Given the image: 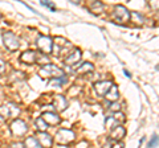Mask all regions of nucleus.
I'll use <instances>...</instances> for the list:
<instances>
[{
  "instance_id": "obj_15",
  "label": "nucleus",
  "mask_w": 159,
  "mask_h": 148,
  "mask_svg": "<svg viewBox=\"0 0 159 148\" xmlns=\"http://www.w3.org/2000/svg\"><path fill=\"white\" fill-rule=\"evenodd\" d=\"M125 135H126V128L123 126H117L116 128H113L111 134H110L111 139L116 141H121L123 137H125Z\"/></svg>"
},
{
  "instance_id": "obj_8",
  "label": "nucleus",
  "mask_w": 159,
  "mask_h": 148,
  "mask_svg": "<svg viewBox=\"0 0 159 148\" xmlns=\"http://www.w3.org/2000/svg\"><path fill=\"white\" fill-rule=\"evenodd\" d=\"M125 122V115L122 114L121 111L119 112H116L113 116H109L106 118L105 120V127L107 128V130H113V128H116L117 126H122V123Z\"/></svg>"
},
{
  "instance_id": "obj_5",
  "label": "nucleus",
  "mask_w": 159,
  "mask_h": 148,
  "mask_svg": "<svg viewBox=\"0 0 159 148\" xmlns=\"http://www.w3.org/2000/svg\"><path fill=\"white\" fill-rule=\"evenodd\" d=\"M113 19L116 20L117 23H122V24H126L130 21V12L129 9L123 6H116L113 9Z\"/></svg>"
},
{
  "instance_id": "obj_19",
  "label": "nucleus",
  "mask_w": 159,
  "mask_h": 148,
  "mask_svg": "<svg viewBox=\"0 0 159 148\" xmlns=\"http://www.w3.org/2000/svg\"><path fill=\"white\" fill-rule=\"evenodd\" d=\"M56 40V46H57V53H60V50L61 49H68L69 46H70V42H69L68 40H65V38H62V37H56L54 38Z\"/></svg>"
},
{
  "instance_id": "obj_26",
  "label": "nucleus",
  "mask_w": 159,
  "mask_h": 148,
  "mask_svg": "<svg viewBox=\"0 0 159 148\" xmlns=\"http://www.w3.org/2000/svg\"><path fill=\"white\" fill-rule=\"evenodd\" d=\"M6 69H7V63L3 60H0V76H3L4 72H6Z\"/></svg>"
},
{
  "instance_id": "obj_24",
  "label": "nucleus",
  "mask_w": 159,
  "mask_h": 148,
  "mask_svg": "<svg viewBox=\"0 0 159 148\" xmlns=\"http://www.w3.org/2000/svg\"><path fill=\"white\" fill-rule=\"evenodd\" d=\"M157 146H158V135L155 134V135H154V136H152V139H151V141H150V143H148V148H152V147H154V148H155Z\"/></svg>"
},
{
  "instance_id": "obj_4",
  "label": "nucleus",
  "mask_w": 159,
  "mask_h": 148,
  "mask_svg": "<svg viewBox=\"0 0 159 148\" xmlns=\"http://www.w3.org/2000/svg\"><path fill=\"white\" fill-rule=\"evenodd\" d=\"M3 42H4V46L11 52H16L20 48L19 37L12 32H4L3 33Z\"/></svg>"
},
{
  "instance_id": "obj_11",
  "label": "nucleus",
  "mask_w": 159,
  "mask_h": 148,
  "mask_svg": "<svg viewBox=\"0 0 159 148\" xmlns=\"http://www.w3.org/2000/svg\"><path fill=\"white\" fill-rule=\"evenodd\" d=\"M41 119L47 123V126H58L61 123V118L56 112H43Z\"/></svg>"
},
{
  "instance_id": "obj_1",
  "label": "nucleus",
  "mask_w": 159,
  "mask_h": 148,
  "mask_svg": "<svg viewBox=\"0 0 159 148\" xmlns=\"http://www.w3.org/2000/svg\"><path fill=\"white\" fill-rule=\"evenodd\" d=\"M39 76L40 78H43V80H53V78H61L65 76V73H64L62 69H60L58 66L53 65V63H47V65H44L41 69L39 70Z\"/></svg>"
},
{
  "instance_id": "obj_3",
  "label": "nucleus",
  "mask_w": 159,
  "mask_h": 148,
  "mask_svg": "<svg viewBox=\"0 0 159 148\" xmlns=\"http://www.w3.org/2000/svg\"><path fill=\"white\" fill-rule=\"evenodd\" d=\"M76 139V134L68 128H60L56 132V141L60 146H69Z\"/></svg>"
},
{
  "instance_id": "obj_31",
  "label": "nucleus",
  "mask_w": 159,
  "mask_h": 148,
  "mask_svg": "<svg viewBox=\"0 0 159 148\" xmlns=\"http://www.w3.org/2000/svg\"><path fill=\"white\" fill-rule=\"evenodd\" d=\"M9 148H19V144H12V146L9 147Z\"/></svg>"
},
{
  "instance_id": "obj_13",
  "label": "nucleus",
  "mask_w": 159,
  "mask_h": 148,
  "mask_svg": "<svg viewBox=\"0 0 159 148\" xmlns=\"http://www.w3.org/2000/svg\"><path fill=\"white\" fill-rule=\"evenodd\" d=\"M113 86V82L111 81H99V82H96L94 83V90L98 95L103 97L109 91V89Z\"/></svg>"
},
{
  "instance_id": "obj_7",
  "label": "nucleus",
  "mask_w": 159,
  "mask_h": 148,
  "mask_svg": "<svg viewBox=\"0 0 159 148\" xmlns=\"http://www.w3.org/2000/svg\"><path fill=\"white\" fill-rule=\"evenodd\" d=\"M11 132L13 136L16 137H20V136H24L28 132V124L24 120L21 119H15L12 123H11Z\"/></svg>"
},
{
  "instance_id": "obj_6",
  "label": "nucleus",
  "mask_w": 159,
  "mask_h": 148,
  "mask_svg": "<svg viewBox=\"0 0 159 148\" xmlns=\"http://www.w3.org/2000/svg\"><path fill=\"white\" fill-rule=\"evenodd\" d=\"M0 115L4 120H7L8 118H17L20 115V108L15 103H7L0 107Z\"/></svg>"
},
{
  "instance_id": "obj_22",
  "label": "nucleus",
  "mask_w": 159,
  "mask_h": 148,
  "mask_svg": "<svg viewBox=\"0 0 159 148\" xmlns=\"http://www.w3.org/2000/svg\"><path fill=\"white\" fill-rule=\"evenodd\" d=\"M34 126H36L37 132H47L48 127H49V126H47V123L44 122L41 118H37V119L34 120Z\"/></svg>"
},
{
  "instance_id": "obj_30",
  "label": "nucleus",
  "mask_w": 159,
  "mask_h": 148,
  "mask_svg": "<svg viewBox=\"0 0 159 148\" xmlns=\"http://www.w3.org/2000/svg\"><path fill=\"white\" fill-rule=\"evenodd\" d=\"M4 122H6V120H4V119H3V118H2V115H0V124H3V123H4Z\"/></svg>"
},
{
  "instance_id": "obj_9",
  "label": "nucleus",
  "mask_w": 159,
  "mask_h": 148,
  "mask_svg": "<svg viewBox=\"0 0 159 148\" xmlns=\"http://www.w3.org/2000/svg\"><path fill=\"white\" fill-rule=\"evenodd\" d=\"M81 57H82V52L78 48H73L72 50L68 53V56L65 57L64 62H65L66 66H74L81 61Z\"/></svg>"
},
{
  "instance_id": "obj_32",
  "label": "nucleus",
  "mask_w": 159,
  "mask_h": 148,
  "mask_svg": "<svg viewBox=\"0 0 159 148\" xmlns=\"http://www.w3.org/2000/svg\"><path fill=\"white\" fill-rule=\"evenodd\" d=\"M0 17H2V13H0Z\"/></svg>"
},
{
  "instance_id": "obj_20",
  "label": "nucleus",
  "mask_w": 159,
  "mask_h": 148,
  "mask_svg": "<svg viewBox=\"0 0 159 148\" xmlns=\"http://www.w3.org/2000/svg\"><path fill=\"white\" fill-rule=\"evenodd\" d=\"M66 76H64L61 78H53V80H49L48 81V85L49 86H53V87H60L62 86L64 83H66Z\"/></svg>"
},
{
  "instance_id": "obj_29",
  "label": "nucleus",
  "mask_w": 159,
  "mask_h": 148,
  "mask_svg": "<svg viewBox=\"0 0 159 148\" xmlns=\"http://www.w3.org/2000/svg\"><path fill=\"white\" fill-rule=\"evenodd\" d=\"M123 73L126 74V77H127V78H130V77H131V76H130V73H129V72L126 70V69H125V70H123Z\"/></svg>"
},
{
  "instance_id": "obj_16",
  "label": "nucleus",
  "mask_w": 159,
  "mask_h": 148,
  "mask_svg": "<svg viewBox=\"0 0 159 148\" xmlns=\"http://www.w3.org/2000/svg\"><path fill=\"white\" fill-rule=\"evenodd\" d=\"M106 98V99L109 101V102H111V103H114V102H117L118 101V98H119V91H118V87L114 85L113 83V86L109 89V91L106 93L105 95H103Z\"/></svg>"
},
{
  "instance_id": "obj_21",
  "label": "nucleus",
  "mask_w": 159,
  "mask_h": 148,
  "mask_svg": "<svg viewBox=\"0 0 159 148\" xmlns=\"http://www.w3.org/2000/svg\"><path fill=\"white\" fill-rule=\"evenodd\" d=\"M89 7H90V11L94 15H99V13H102V11H103V4L101 2H92Z\"/></svg>"
},
{
  "instance_id": "obj_17",
  "label": "nucleus",
  "mask_w": 159,
  "mask_h": 148,
  "mask_svg": "<svg viewBox=\"0 0 159 148\" xmlns=\"http://www.w3.org/2000/svg\"><path fill=\"white\" fill-rule=\"evenodd\" d=\"M94 70V65L90 62H84L82 65H80L76 69V74H86V73H92Z\"/></svg>"
},
{
  "instance_id": "obj_25",
  "label": "nucleus",
  "mask_w": 159,
  "mask_h": 148,
  "mask_svg": "<svg viewBox=\"0 0 159 148\" xmlns=\"http://www.w3.org/2000/svg\"><path fill=\"white\" fill-rule=\"evenodd\" d=\"M119 107H121V105H118L117 102H114L110 105V111L114 112V114H116V112H119Z\"/></svg>"
},
{
  "instance_id": "obj_2",
  "label": "nucleus",
  "mask_w": 159,
  "mask_h": 148,
  "mask_svg": "<svg viewBox=\"0 0 159 148\" xmlns=\"http://www.w3.org/2000/svg\"><path fill=\"white\" fill-rule=\"evenodd\" d=\"M36 46L44 56H45V54H52V52H53L52 37L45 36V34H39L37 38H36Z\"/></svg>"
},
{
  "instance_id": "obj_23",
  "label": "nucleus",
  "mask_w": 159,
  "mask_h": 148,
  "mask_svg": "<svg viewBox=\"0 0 159 148\" xmlns=\"http://www.w3.org/2000/svg\"><path fill=\"white\" fill-rule=\"evenodd\" d=\"M40 4H41V6H44V7H47V8H49L52 12L56 11V7H54V4H53L52 2H45V0H41V2H40Z\"/></svg>"
},
{
  "instance_id": "obj_27",
  "label": "nucleus",
  "mask_w": 159,
  "mask_h": 148,
  "mask_svg": "<svg viewBox=\"0 0 159 148\" xmlns=\"http://www.w3.org/2000/svg\"><path fill=\"white\" fill-rule=\"evenodd\" d=\"M88 147H89V143L86 140H82L81 143H78L76 146V148H88Z\"/></svg>"
},
{
  "instance_id": "obj_12",
  "label": "nucleus",
  "mask_w": 159,
  "mask_h": 148,
  "mask_svg": "<svg viewBox=\"0 0 159 148\" xmlns=\"http://www.w3.org/2000/svg\"><path fill=\"white\" fill-rule=\"evenodd\" d=\"M52 103H53V107L56 108L58 112L65 111V110H66V107H68V101H66V98L64 97V95H61V94L54 95Z\"/></svg>"
},
{
  "instance_id": "obj_14",
  "label": "nucleus",
  "mask_w": 159,
  "mask_h": 148,
  "mask_svg": "<svg viewBox=\"0 0 159 148\" xmlns=\"http://www.w3.org/2000/svg\"><path fill=\"white\" fill-rule=\"evenodd\" d=\"M37 52L34 50H25L21 56H20V61L27 63V65H33L36 63V60H37Z\"/></svg>"
},
{
  "instance_id": "obj_28",
  "label": "nucleus",
  "mask_w": 159,
  "mask_h": 148,
  "mask_svg": "<svg viewBox=\"0 0 159 148\" xmlns=\"http://www.w3.org/2000/svg\"><path fill=\"white\" fill-rule=\"evenodd\" d=\"M110 148H125V144L122 141H116Z\"/></svg>"
},
{
  "instance_id": "obj_10",
  "label": "nucleus",
  "mask_w": 159,
  "mask_h": 148,
  "mask_svg": "<svg viewBox=\"0 0 159 148\" xmlns=\"http://www.w3.org/2000/svg\"><path fill=\"white\" fill-rule=\"evenodd\" d=\"M37 141L41 146V148H52L53 146V137L48 132H36Z\"/></svg>"
},
{
  "instance_id": "obj_18",
  "label": "nucleus",
  "mask_w": 159,
  "mask_h": 148,
  "mask_svg": "<svg viewBox=\"0 0 159 148\" xmlns=\"http://www.w3.org/2000/svg\"><path fill=\"white\" fill-rule=\"evenodd\" d=\"M24 147L25 148H41V146L39 144L37 139L34 136H29L24 140Z\"/></svg>"
}]
</instances>
